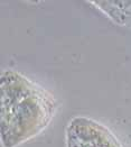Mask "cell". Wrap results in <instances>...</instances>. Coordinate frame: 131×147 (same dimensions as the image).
Returning <instances> with one entry per match:
<instances>
[{
    "label": "cell",
    "instance_id": "1",
    "mask_svg": "<svg viewBox=\"0 0 131 147\" xmlns=\"http://www.w3.org/2000/svg\"><path fill=\"white\" fill-rule=\"evenodd\" d=\"M0 98L3 147H16L39 135L57 110L48 91L13 70L1 74Z\"/></svg>",
    "mask_w": 131,
    "mask_h": 147
},
{
    "label": "cell",
    "instance_id": "2",
    "mask_svg": "<svg viewBox=\"0 0 131 147\" xmlns=\"http://www.w3.org/2000/svg\"><path fill=\"white\" fill-rule=\"evenodd\" d=\"M66 147H123L105 126L85 116L72 118L66 128Z\"/></svg>",
    "mask_w": 131,
    "mask_h": 147
},
{
    "label": "cell",
    "instance_id": "3",
    "mask_svg": "<svg viewBox=\"0 0 131 147\" xmlns=\"http://www.w3.org/2000/svg\"><path fill=\"white\" fill-rule=\"evenodd\" d=\"M89 3L97 7L114 24L131 28V1H89Z\"/></svg>",
    "mask_w": 131,
    "mask_h": 147
}]
</instances>
